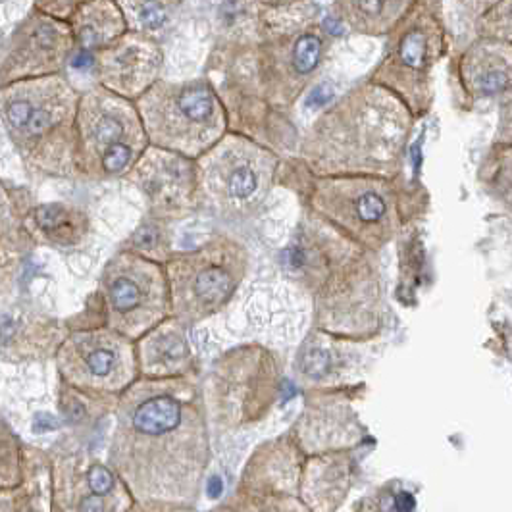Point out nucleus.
<instances>
[{
    "instance_id": "obj_20",
    "label": "nucleus",
    "mask_w": 512,
    "mask_h": 512,
    "mask_svg": "<svg viewBox=\"0 0 512 512\" xmlns=\"http://www.w3.org/2000/svg\"><path fill=\"white\" fill-rule=\"evenodd\" d=\"M291 70L295 79H307L322 58V41L314 33H303L293 41L291 47Z\"/></svg>"
},
{
    "instance_id": "obj_21",
    "label": "nucleus",
    "mask_w": 512,
    "mask_h": 512,
    "mask_svg": "<svg viewBox=\"0 0 512 512\" xmlns=\"http://www.w3.org/2000/svg\"><path fill=\"white\" fill-rule=\"evenodd\" d=\"M87 0H37V10L62 22H70Z\"/></svg>"
},
{
    "instance_id": "obj_30",
    "label": "nucleus",
    "mask_w": 512,
    "mask_h": 512,
    "mask_svg": "<svg viewBox=\"0 0 512 512\" xmlns=\"http://www.w3.org/2000/svg\"><path fill=\"white\" fill-rule=\"evenodd\" d=\"M264 2H285V0H264Z\"/></svg>"
},
{
    "instance_id": "obj_22",
    "label": "nucleus",
    "mask_w": 512,
    "mask_h": 512,
    "mask_svg": "<svg viewBox=\"0 0 512 512\" xmlns=\"http://www.w3.org/2000/svg\"><path fill=\"white\" fill-rule=\"evenodd\" d=\"M56 126V114H54V110L51 108H35L33 104H31V110H29V116H27L26 124H24V131H27L29 135H43V133H47L49 129L54 128Z\"/></svg>"
},
{
    "instance_id": "obj_25",
    "label": "nucleus",
    "mask_w": 512,
    "mask_h": 512,
    "mask_svg": "<svg viewBox=\"0 0 512 512\" xmlns=\"http://www.w3.org/2000/svg\"><path fill=\"white\" fill-rule=\"evenodd\" d=\"M141 24L147 29H156L162 24L164 20V10H162V4L158 0H145V4L141 6Z\"/></svg>"
},
{
    "instance_id": "obj_13",
    "label": "nucleus",
    "mask_w": 512,
    "mask_h": 512,
    "mask_svg": "<svg viewBox=\"0 0 512 512\" xmlns=\"http://www.w3.org/2000/svg\"><path fill=\"white\" fill-rule=\"evenodd\" d=\"M103 62L104 76L110 85L126 93H137L153 83L162 54L153 43L126 31L122 37L103 47Z\"/></svg>"
},
{
    "instance_id": "obj_3",
    "label": "nucleus",
    "mask_w": 512,
    "mask_h": 512,
    "mask_svg": "<svg viewBox=\"0 0 512 512\" xmlns=\"http://www.w3.org/2000/svg\"><path fill=\"white\" fill-rule=\"evenodd\" d=\"M285 268L305 285L326 332L364 335L380 326L378 272L357 243L307 226L283 253Z\"/></svg>"
},
{
    "instance_id": "obj_24",
    "label": "nucleus",
    "mask_w": 512,
    "mask_h": 512,
    "mask_svg": "<svg viewBox=\"0 0 512 512\" xmlns=\"http://www.w3.org/2000/svg\"><path fill=\"white\" fill-rule=\"evenodd\" d=\"M35 216H37V222H39V226H41L43 230L52 231L62 224V220H64V210L56 205L39 206L37 212H35Z\"/></svg>"
},
{
    "instance_id": "obj_14",
    "label": "nucleus",
    "mask_w": 512,
    "mask_h": 512,
    "mask_svg": "<svg viewBox=\"0 0 512 512\" xmlns=\"http://www.w3.org/2000/svg\"><path fill=\"white\" fill-rule=\"evenodd\" d=\"M462 79L466 91L476 97H495L511 83V45L499 39L474 45L462 60Z\"/></svg>"
},
{
    "instance_id": "obj_12",
    "label": "nucleus",
    "mask_w": 512,
    "mask_h": 512,
    "mask_svg": "<svg viewBox=\"0 0 512 512\" xmlns=\"http://www.w3.org/2000/svg\"><path fill=\"white\" fill-rule=\"evenodd\" d=\"M74 43L76 37L68 22L35 12L12 33L8 60L18 66H54L70 54Z\"/></svg>"
},
{
    "instance_id": "obj_29",
    "label": "nucleus",
    "mask_w": 512,
    "mask_h": 512,
    "mask_svg": "<svg viewBox=\"0 0 512 512\" xmlns=\"http://www.w3.org/2000/svg\"><path fill=\"white\" fill-rule=\"evenodd\" d=\"M395 501H397V509H399V511L414 509V503H412V497H410V495H399Z\"/></svg>"
},
{
    "instance_id": "obj_9",
    "label": "nucleus",
    "mask_w": 512,
    "mask_h": 512,
    "mask_svg": "<svg viewBox=\"0 0 512 512\" xmlns=\"http://www.w3.org/2000/svg\"><path fill=\"white\" fill-rule=\"evenodd\" d=\"M391 33L393 45L374 79L399 97L412 114H422L430 103V76L443 51L439 14L434 6L416 0Z\"/></svg>"
},
{
    "instance_id": "obj_6",
    "label": "nucleus",
    "mask_w": 512,
    "mask_h": 512,
    "mask_svg": "<svg viewBox=\"0 0 512 512\" xmlns=\"http://www.w3.org/2000/svg\"><path fill=\"white\" fill-rule=\"evenodd\" d=\"M249 256L230 237H214L168 264L170 301L183 322H201L230 301L247 274Z\"/></svg>"
},
{
    "instance_id": "obj_15",
    "label": "nucleus",
    "mask_w": 512,
    "mask_h": 512,
    "mask_svg": "<svg viewBox=\"0 0 512 512\" xmlns=\"http://www.w3.org/2000/svg\"><path fill=\"white\" fill-rule=\"evenodd\" d=\"M153 160L149 174L151 197L170 212L185 208L197 191V166L187 156L172 151L160 153Z\"/></svg>"
},
{
    "instance_id": "obj_7",
    "label": "nucleus",
    "mask_w": 512,
    "mask_h": 512,
    "mask_svg": "<svg viewBox=\"0 0 512 512\" xmlns=\"http://www.w3.org/2000/svg\"><path fill=\"white\" fill-rule=\"evenodd\" d=\"M276 156L243 137L216 141L197 166V189L226 216L251 214L272 189Z\"/></svg>"
},
{
    "instance_id": "obj_19",
    "label": "nucleus",
    "mask_w": 512,
    "mask_h": 512,
    "mask_svg": "<svg viewBox=\"0 0 512 512\" xmlns=\"http://www.w3.org/2000/svg\"><path fill=\"white\" fill-rule=\"evenodd\" d=\"M85 368L89 372L91 378L95 380H114L118 378V370L122 366V362H126V359H122L116 343L112 341H99V343H93L91 351L85 355Z\"/></svg>"
},
{
    "instance_id": "obj_16",
    "label": "nucleus",
    "mask_w": 512,
    "mask_h": 512,
    "mask_svg": "<svg viewBox=\"0 0 512 512\" xmlns=\"http://www.w3.org/2000/svg\"><path fill=\"white\" fill-rule=\"evenodd\" d=\"M68 24L87 52L103 49L126 33V18L114 0H87Z\"/></svg>"
},
{
    "instance_id": "obj_10",
    "label": "nucleus",
    "mask_w": 512,
    "mask_h": 512,
    "mask_svg": "<svg viewBox=\"0 0 512 512\" xmlns=\"http://www.w3.org/2000/svg\"><path fill=\"white\" fill-rule=\"evenodd\" d=\"M108 301L124 328L135 333L151 328L166 310V283L160 268L128 258L108 283Z\"/></svg>"
},
{
    "instance_id": "obj_2",
    "label": "nucleus",
    "mask_w": 512,
    "mask_h": 512,
    "mask_svg": "<svg viewBox=\"0 0 512 512\" xmlns=\"http://www.w3.org/2000/svg\"><path fill=\"white\" fill-rule=\"evenodd\" d=\"M410 133V110L382 85L353 91L328 110L305 143L320 176H382L397 170Z\"/></svg>"
},
{
    "instance_id": "obj_5",
    "label": "nucleus",
    "mask_w": 512,
    "mask_h": 512,
    "mask_svg": "<svg viewBox=\"0 0 512 512\" xmlns=\"http://www.w3.org/2000/svg\"><path fill=\"white\" fill-rule=\"evenodd\" d=\"M141 110L154 145L187 158L206 153L226 128L224 108L205 81L156 83Z\"/></svg>"
},
{
    "instance_id": "obj_26",
    "label": "nucleus",
    "mask_w": 512,
    "mask_h": 512,
    "mask_svg": "<svg viewBox=\"0 0 512 512\" xmlns=\"http://www.w3.org/2000/svg\"><path fill=\"white\" fill-rule=\"evenodd\" d=\"M328 99H332V89L328 87H318L314 93H312V99L308 101V106H320V104L328 103Z\"/></svg>"
},
{
    "instance_id": "obj_27",
    "label": "nucleus",
    "mask_w": 512,
    "mask_h": 512,
    "mask_svg": "<svg viewBox=\"0 0 512 512\" xmlns=\"http://www.w3.org/2000/svg\"><path fill=\"white\" fill-rule=\"evenodd\" d=\"M497 2H501V0H462V4L474 12H486Z\"/></svg>"
},
{
    "instance_id": "obj_23",
    "label": "nucleus",
    "mask_w": 512,
    "mask_h": 512,
    "mask_svg": "<svg viewBox=\"0 0 512 512\" xmlns=\"http://www.w3.org/2000/svg\"><path fill=\"white\" fill-rule=\"evenodd\" d=\"M87 482H89V487H91V491H93L95 495L103 497V495L112 491V487H114V476H112L110 470H106L103 466H93V468L89 470V474H87Z\"/></svg>"
},
{
    "instance_id": "obj_11",
    "label": "nucleus",
    "mask_w": 512,
    "mask_h": 512,
    "mask_svg": "<svg viewBox=\"0 0 512 512\" xmlns=\"http://www.w3.org/2000/svg\"><path fill=\"white\" fill-rule=\"evenodd\" d=\"M87 137L101 154V164L108 174L124 172L145 141L135 112L124 103L104 97H97L87 110Z\"/></svg>"
},
{
    "instance_id": "obj_4",
    "label": "nucleus",
    "mask_w": 512,
    "mask_h": 512,
    "mask_svg": "<svg viewBox=\"0 0 512 512\" xmlns=\"http://www.w3.org/2000/svg\"><path fill=\"white\" fill-rule=\"evenodd\" d=\"M312 206L322 222L368 251L384 249L401 228L395 189L382 176H324Z\"/></svg>"
},
{
    "instance_id": "obj_17",
    "label": "nucleus",
    "mask_w": 512,
    "mask_h": 512,
    "mask_svg": "<svg viewBox=\"0 0 512 512\" xmlns=\"http://www.w3.org/2000/svg\"><path fill=\"white\" fill-rule=\"evenodd\" d=\"M416 0H337V20L357 33H389Z\"/></svg>"
},
{
    "instance_id": "obj_28",
    "label": "nucleus",
    "mask_w": 512,
    "mask_h": 512,
    "mask_svg": "<svg viewBox=\"0 0 512 512\" xmlns=\"http://www.w3.org/2000/svg\"><path fill=\"white\" fill-rule=\"evenodd\" d=\"M206 491H208L210 497H218V495L222 493V482H220V478H212L210 484L206 486Z\"/></svg>"
},
{
    "instance_id": "obj_1",
    "label": "nucleus",
    "mask_w": 512,
    "mask_h": 512,
    "mask_svg": "<svg viewBox=\"0 0 512 512\" xmlns=\"http://www.w3.org/2000/svg\"><path fill=\"white\" fill-rule=\"evenodd\" d=\"M118 453L126 478L143 497L195 501L210 459L197 387L176 376L141 385L129 397Z\"/></svg>"
},
{
    "instance_id": "obj_18",
    "label": "nucleus",
    "mask_w": 512,
    "mask_h": 512,
    "mask_svg": "<svg viewBox=\"0 0 512 512\" xmlns=\"http://www.w3.org/2000/svg\"><path fill=\"white\" fill-rule=\"evenodd\" d=\"M145 360L147 370L156 378L183 374L191 362V349L180 328L170 324L154 332L145 347Z\"/></svg>"
},
{
    "instance_id": "obj_8",
    "label": "nucleus",
    "mask_w": 512,
    "mask_h": 512,
    "mask_svg": "<svg viewBox=\"0 0 512 512\" xmlns=\"http://www.w3.org/2000/svg\"><path fill=\"white\" fill-rule=\"evenodd\" d=\"M278 359L258 345L233 349L216 362L208 401L220 426L239 430L262 420L280 393Z\"/></svg>"
}]
</instances>
